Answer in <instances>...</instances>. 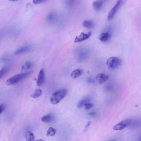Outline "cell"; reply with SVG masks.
<instances>
[{"label": "cell", "mask_w": 141, "mask_h": 141, "mask_svg": "<svg viewBox=\"0 0 141 141\" xmlns=\"http://www.w3.org/2000/svg\"><path fill=\"white\" fill-rule=\"evenodd\" d=\"M10 69L11 67L9 66H6L3 67L0 70V79L4 77L10 71Z\"/></svg>", "instance_id": "14"}, {"label": "cell", "mask_w": 141, "mask_h": 141, "mask_svg": "<svg viewBox=\"0 0 141 141\" xmlns=\"http://www.w3.org/2000/svg\"><path fill=\"white\" fill-rule=\"evenodd\" d=\"M96 114V113L95 112H91L88 114L90 116H94Z\"/></svg>", "instance_id": "29"}, {"label": "cell", "mask_w": 141, "mask_h": 141, "mask_svg": "<svg viewBox=\"0 0 141 141\" xmlns=\"http://www.w3.org/2000/svg\"><path fill=\"white\" fill-rule=\"evenodd\" d=\"M54 118V116L53 115L49 114L43 116L41 118V121L44 122L49 123L53 121Z\"/></svg>", "instance_id": "18"}, {"label": "cell", "mask_w": 141, "mask_h": 141, "mask_svg": "<svg viewBox=\"0 0 141 141\" xmlns=\"http://www.w3.org/2000/svg\"><path fill=\"white\" fill-rule=\"evenodd\" d=\"M25 138L27 141H34L35 137L31 131H28L25 133Z\"/></svg>", "instance_id": "20"}, {"label": "cell", "mask_w": 141, "mask_h": 141, "mask_svg": "<svg viewBox=\"0 0 141 141\" xmlns=\"http://www.w3.org/2000/svg\"><path fill=\"white\" fill-rule=\"evenodd\" d=\"M82 26L85 28L92 29L95 26V24L92 21L90 20H85L83 22Z\"/></svg>", "instance_id": "16"}, {"label": "cell", "mask_w": 141, "mask_h": 141, "mask_svg": "<svg viewBox=\"0 0 141 141\" xmlns=\"http://www.w3.org/2000/svg\"><path fill=\"white\" fill-rule=\"evenodd\" d=\"M91 124V122L90 121L88 123H87L86 125V126L85 128V129L84 130V132H85L86 131V130L87 129L88 127Z\"/></svg>", "instance_id": "28"}, {"label": "cell", "mask_w": 141, "mask_h": 141, "mask_svg": "<svg viewBox=\"0 0 141 141\" xmlns=\"http://www.w3.org/2000/svg\"><path fill=\"white\" fill-rule=\"evenodd\" d=\"M42 94V91L41 89L35 90L34 92L31 95V96L34 98H37L40 96Z\"/></svg>", "instance_id": "23"}, {"label": "cell", "mask_w": 141, "mask_h": 141, "mask_svg": "<svg viewBox=\"0 0 141 141\" xmlns=\"http://www.w3.org/2000/svg\"><path fill=\"white\" fill-rule=\"evenodd\" d=\"M75 53L79 55L78 61L79 62L84 61L87 58L89 54V52L87 49L81 47L75 49Z\"/></svg>", "instance_id": "4"}, {"label": "cell", "mask_w": 141, "mask_h": 141, "mask_svg": "<svg viewBox=\"0 0 141 141\" xmlns=\"http://www.w3.org/2000/svg\"><path fill=\"white\" fill-rule=\"evenodd\" d=\"M93 104L92 103H88L84 105L85 107V110H87L93 107Z\"/></svg>", "instance_id": "24"}, {"label": "cell", "mask_w": 141, "mask_h": 141, "mask_svg": "<svg viewBox=\"0 0 141 141\" xmlns=\"http://www.w3.org/2000/svg\"><path fill=\"white\" fill-rule=\"evenodd\" d=\"M56 133V130L54 128L50 127L48 129L46 133L47 136H54Z\"/></svg>", "instance_id": "22"}, {"label": "cell", "mask_w": 141, "mask_h": 141, "mask_svg": "<svg viewBox=\"0 0 141 141\" xmlns=\"http://www.w3.org/2000/svg\"><path fill=\"white\" fill-rule=\"evenodd\" d=\"M111 37L110 33L108 32H104L101 33L99 37L100 40L102 42L108 41Z\"/></svg>", "instance_id": "12"}, {"label": "cell", "mask_w": 141, "mask_h": 141, "mask_svg": "<svg viewBox=\"0 0 141 141\" xmlns=\"http://www.w3.org/2000/svg\"><path fill=\"white\" fill-rule=\"evenodd\" d=\"M32 62L30 61H28L22 66L21 70L22 71L24 70H26L32 68Z\"/></svg>", "instance_id": "21"}, {"label": "cell", "mask_w": 141, "mask_h": 141, "mask_svg": "<svg viewBox=\"0 0 141 141\" xmlns=\"http://www.w3.org/2000/svg\"><path fill=\"white\" fill-rule=\"evenodd\" d=\"M67 91H68L65 88L60 89L55 91L51 98V103L55 105L59 103L66 96Z\"/></svg>", "instance_id": "1"}, {"label": "cell", "mask_w": 141, "mask_h": 141, "mask_svg": "<svg viewBox=\"0 0 141 141\" xmlns=\"http://www.w3.org/2000/svg\"><path fill=\"white\" fill-rule=\"evenodd\" d=\"M45 81V71L43 68L40 71L37 81V84L38 86H41L43 84Z\"/></svg>", "instance_id": "8"}, {"label": "cell", "mask_w": 141, "mask_h": 141, "mask_svg": "<svg viewBox=\"0 0 141 141\" xmlns=\"http://www.w3.org/2000/svg\"><path fill=\"white\" fill-rule=\"evenodd\" d=\"M109 141H116L115 140H111Z\"/></svg>", "instance_id": "32"}, {"label": "cell", "mask_w": 141, "mask_h": 141, "mask_svg": "<svg viewBox=\"0 0 141 141\" xmlns=\"http://www.w3.org/2000/svg\"><path fill=\"white\" fill-rule=\"evenodd\" d=\"M141 123L140 120L139 119H134V120L131 119L130 124L129 126L131 128H136L138 127Z\"/></svg>", "instance_id": "19"}, {"label": "cell", "mask_w": 141, "mask_h": 141, "mask_svg": "<svg viewBox=\"0 0 141 141\" xmlns=\"http://www.w3.org/2000/svg\"><path fill=\"white\" fill-rule=\"evenodd\" d=\"M57 18L56 14L54 12H51L48 15L47 18L48 22L53 24L57 22Z\"/></svg>", "instance_id": "10"}, {"label": "cell", "mask_w": 141, "mask_h": 141, "mask_svg": "<svg viewBox=\"0 0 141 141\" xmlns=\"http://www.w3.org/2000/svg\"><path fill=\"white\" fill-rule=\"evenodd\" d=\"M92 34V32H90L87 34L82 32L79 36H77L74 42L75 43L79 42L88 39Z\"/></svg>", "instance_id": "7"}, {"label": "cell", "mask_w": 141, "mask_h": 141, "mask_svg": "<svg viewBox=\"0 0 141 141\" xmlns=\"http://www.w3.org/2000/svg\"><path fill=\"white\" fill-rule=\"evenodd\" d=\"M104 4L103 1H96L93 3V6L94 9L96 11L99 10L102 8Z\"/></svg>", "instance_id": "13"}, {"label": "cell", "mask_w": 141, "mask_h": 141, "mask_svg": "<svg viewBox=\"0 0 141 141\" xmlns=\"http://www.w3.org/2000/svg\"><path fill=\"white\" fill-rule=\"evenodd\" d=\"M112 87L111 85L108 86L107 87V90H110L112 89Z\"/></svg>", "instance_id": "30"}, {"label": "cell", "mask_w": 141, "mask_h": 141, "mask_svg": "<svg viewBox=\"0 0 141 141\" xmlns=\"http://www.w3.org/2000/svg\"><path fill=\"white\" fill-rule=\"evenodd\" d=\"M91 98L89 96L83 99L79 102L77 107L78 108H80L84 106L85 104L88 103L91 100Z\"/></svg>", "instance_id": "17"}, {"label": "cell", "mask_w": 141, "mask_h": 141, "mask_svg": "<svg viewBox=\"0 0 141 141\" xmlns=\"http://www.w3.org/2000/svg\"><path fill=\"white\" fill-rule=\"evenodd\" d=\"M124 2L123 1H118L116 4L109 12L108 16V19L111 20L114 17L115 15L119 9L121 8Z\"/></svg>", "instance_id": "5"}, {"label": "cell", "mask_w": 141, "mask_h": 141, "mask_svg": "<svg viewBox=\"0 0 141 141\" xmlns=\"http://www.w3.org/2000/svg\"><path fill=\"white\" fill-rule=\"evenodd\" d=\"M36 141H44V140L43 139H39L36 140Z\"/></svg>", "instance_id": "31"}, {"label": "cell", "mask_w": 141, "mask_h": 141, "mask_svg": "<svg viewBox=\"0 0 141 141\" xmlns=\"http://www.w3.org/2000/svg\"><path fill=\"white\" fill-rule=\"evenodd\" d=\"M122 61L120 58L116 57H110L107 60L106 64L109 69L113 70L121 65Z\"/></svg>", "instance_id": "3"}, {"label": "cell", "mask_w": 141, "mask_h": 141, "mask_svg": "<svg viewBox=\"0 0 141 141\" xmlns=\"http://www.w3.org/2000/svg\"><path fill=\"white\" fill-rule=\"evenodd\" d=\"M131 119H127L119 122L115 125L113 127V129L115 130H123L130 124Z\"/></svg>", "instance_id": "6"}, {"label": "cell", "mask_w": 141, "mask_h": 141, "mask_svg": "<svg viewBox=\"0 0 141 141\" xmlns=\"http://www.w3.org/2000/svg\"><path fill=\"white\" fill-rule=\"evenodd\" d=\"M84 70L81 69H76L74 70L71 74V77L73 79L77 78L84 73Z\"/></svg>", "instance_id": "15"}, {"label": "cell", "mask_w": 141, "mask_h": 141, "mask_svg": "<svg viewBox=\"0 0 141 141\" xmlns=\"http://www.w3.org/2000/svg\"><path fill=\"white\" fill-rule=\"evenodd\" d=\"M87 81L89 83H92L94 82L95 81L93 79L91 78H89L88 79Z\"/></svg>", "instance_id": "27"}, {"label": "cell", "mask_w": 141, "mask_h": 141, "mask_svg": "<svg viewBox=\"0 0 141 141\" xmlns=\"http://www.w3.org/2000/svg\"><path fill=\"white\" fill-rule=\"evenodd\" d=\"M44 0H34L33 3L35 4H41V3L45 2Z\"/></svg>", "instance_id": "25"}, {"label": "cell", "mask_w": 141, "mask_h": 141, "mask_svg": "<svg viewBox=\"0 0 141 141\" xmlns=\"http://www.w3.org/2000/svg\"><path fill=\"white\" fill-rule=\"evenodd\" d=\"M33 47L31 45L26 46L21 48L15 52V55H18L20 54L26 53L31 50Z\"/></svg>", "instance_id": "11"}, {"label": "cell", "mask_w": 141, "mask_h": 141, "mask_svg": "<svg viewBox=\"0 0 141 141\" xmlns=\"http://www.w3.org/2000/svg\"><path fill=\"white\" fill-rule=\"evenodd\" d=\"M31 73V72H28L15 75L8 79L6 81V84L8 85L16 84L27 77Z\"/></svg>", "instance_id": "2"}, {"label": "cell", "mask_w": 141, "mask_h": 141, "mask_svg": "<svg viewBox=\"0 0 141 141\" xmlns=\"http://www.w3.org/2000/svg\"><path fill=\"white\" fill-rule=\"evenodd\" d=\"M109 78L107 75L103 73H100L97 75L96 79L100 84H102L108 80Z\"/></svg>", "instance_id": "9"}, {"label": "cell", "mask_w": 141, "mask_h": 141, "mask_svg": "<svg viewBox=\"0 0 141 141\" xmlns=\"http://www.w3.org/2000/svg\"><path fill=\"white\" fill-rule=\"evenodd\" d=\"M5 105L4 104H1L0 105V114L5 110Z\"/></svg>", "instance_id": "26"}]
</instances>
